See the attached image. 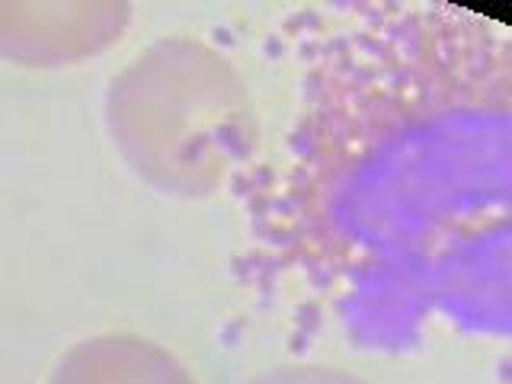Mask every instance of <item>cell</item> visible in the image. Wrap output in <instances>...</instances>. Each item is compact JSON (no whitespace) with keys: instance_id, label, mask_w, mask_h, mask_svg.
<instances>
[{"instance_id":"6da1fadb","label":"cell","mask_w":512,"mask_h":384,"mask_svg":"<svg viewBox=\"0 0 512 384\" xmlns=\"http://www.w3.org/2000/svg\"><path fill=\"white\" fill-rule=\"evenodd\" d=\"M512 215V29L458 7L336 36L304 80L279 234L349 304L410 288L448 240Z\"/></svg>"},{"instance_id":"7a4b0ae2","label":"cell","mask_w":512,"mask_h":384,"mask_svg":"<svg viewBox=\"0 0 512 384\" xmlns=\"http://www.w3.org/2000/svg\"><path fill=\"white\" fill-rule=\"evenodd\" d=\"M106 128L138 180L176 199H205L250 148V93L215 45L170 36L116 71Z\"/></svg>"},{"instance_id":"3957f363","label":"cell","mask_w":512,"mask_h":384,"mask_svg":"<svg viewBox=\"0 0 512 384\" xmlns=\"http://www.w3.org/2000/svg\"><path fill=\"white\" fill-rule=\"evenodd\" d=\"M413 292L464 330L512 336V215L448 240Z\"/></svg>"},{"instance_id":"277c9868","label":"cell","mask_w":512,"mask_h":384,"mask_svg":"<svg viewBox=\"0 0 512 384\" xmlns=\"http://www.w3.org/2000/svg\"><path fill=\"white\" fill-rule=\"evenodd\" d=\"M132 26L119 0H7L0 4V58L23 68H68L116 45Z\"/></svg>"},{"instance_id":"5b68a950","label":"cell","mask_w":512,"mask_h":384,"mask_svg":"<svg viewBox=\"0 0 512 384\" xmlns=\"http://www.w3.org/2000/svg\"><path fill=\"white\" fill-rule=\"evenodd\" d=\"M48 384H199L170 349L135 333H103L74 343Z\"/></svg>"},{"instance_id":"8992f818","label":"cell","mask_w":512,"mask_h":384,"mask_svg":"<svg viewBox=\"0 0 512 384\" xmlns=\"http://www.w3.org/2000/svg\"><path fill=\"white\" fill-rule=\"evenodd\" d=\"M247 384H368V381L346 372V368H333L320 362H292V365L269 368V372L250 378Z\"/></svg>"}]
</instances>
